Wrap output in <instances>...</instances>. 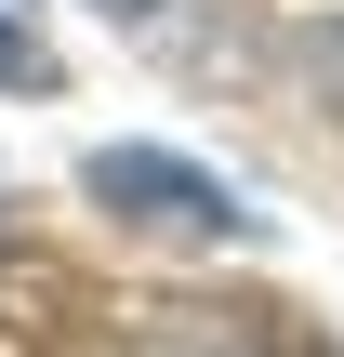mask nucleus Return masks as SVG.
<instances>
[{
	"label": "nucleus",
	"instance_id": "1",
	"mask_svg": "<svg viewBox=\"0 0 344 357\" xmlns=\"http://www.w3.org/2000/svg\"><path fill=\"white\" fill-rule=\"evenodd\" d=\"M80 199H106V212H133V225H172V238H252V225H265L225 172H199V159H172V146H93V159H80Z\"/></svg>",
	"mask_w": 344,
	"mask_h": 357
},
{
	"label": "nucleus",
	"instance_id": "2",
	"mask_svg": "<svg viewBox=\"0 0 344 357\" xmlns=\"http://www.w3.org/2000/svg\"><path fill=\"white\" fill-rule=\"evenodd\" d=\"M0 93H53V53L27 40V13L0 0Z\"/></svg>",
	"mask_w": 344,
	"mask_h": 357
},
{
	"label": "nucleus",
	"instance_id": "3",
	"mask_svg": "<svg viewBox=\"0 0 344 357\" xmlns=\"http://www.w3.org/2000/svg\"><path fill=\"white\" fill-rule=\"evenodd\" d=\"M93 13H119V26H146V13H172V0H93Z\"/></svg>",
	"mask_w": 344,
	"mask_h": 357
}]
</instances>
